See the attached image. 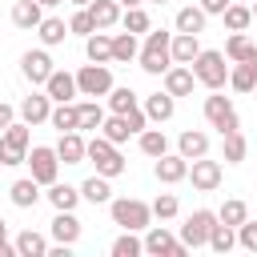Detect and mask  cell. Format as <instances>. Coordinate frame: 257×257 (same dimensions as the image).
Instances as JSON below:
<instances>
[{
  "label": "cell",
  "instance_id": "cell-1",
  "mask_svg": "<svg viewBox=\"0 0 257 257\" xmlns=\"http://www.w3.org/2000/svg\"><path fill=\"white\" fill-rule=\"evenodd\" d=\"M169 40H173V32H165V28H149V32H145V44H141L137 60H141V68H145L149 76H161V72L173 64Z\"/></svg>",
  "mask_w": 257,
  "mask_h": 257
},
{
  "label": "cell",
  "instance_id": "cell-2",
  "mask_svg": "<svg viewBox=\"0 0 257 257\" xmlns=\"http://www.w3.org/2000/svg\"><path fill=\"white\" fill-rule=\"evenodd\" d=\"M189 68H193L197 84H205L209 92L229 84V64H225V52H217V48H201V52H197V60H193Z\"/></svg>",
  "mask_w": 257,
  "mask_h": 257
},
{
  "label": "cell",
  "instance_id": "cell-3",
  "mask_svg": "<svg viewBox=\"0 0 257 257\" xmlns=\"http://www.w3.org/2000/svg\"><path fill=\"white\" fill-rule=\"evenodd\" d=\"M84 161H92V165H96V173H100V177H108V181H112V177H120V173L128 169V165H124V157L116 153V145H112V141H104L100 133H96L92 141H84Z\"/></svg>",
  "mask_w": 257,
  "mask_h": 257
},
{
  "label": "cell",
  "instance_id": "cell-4",
  "mask_svg": "<svg viewBox=\"0 0 257 257\" xmlns=\"http://www.w3.org/2000/svg\"><path fill=\"white\" fill-rule=\"evenodd\" d=\"M108 217H112V225L141 233V229H149L153 209H149L145 201H137V197H112V201H108Z\"/></svg>",
  "mask_w": 257,
  "mask_h": 257
},
{
  "label": "cell",
  "instance_id": "cell-5",
  "mask_svg": "<svg viewBox=\"0 0 257 257\" xmlns=\"http://www.w3.org/2000/svg\"><path fill=\"white\" fill-rule=\"evenodd\" d=\"M32 124H24V120H12L4 133H0V165L4 169H16V165H24V157H28V145H32V133H28Z\"/></svg>",
  "mask_w": 257,
  "mask_h": 257
},
{
  "label": "cell",
  "instance_id": "cell-6",
  "mask_svg": "<svg viewBox=\"0 0 257 257\" xmlns=\"http://www.w3.org/2000/svg\"><path fill=\"white\" fill-rule=\"evenodd\" d=\"M201 112H205V120H209V128H217L221 137H225V133H237V128H241V116H237V108H233V100H229V96H221V88H213V92L205 96V104H201Z\"/></svg>",
  "mask_w": 257,
  "mask_h": 257
},
{
  "label": "cell",
  "instance_id": "cell-7",
  "mask_svg": "<svg viewBox=\"0 0 257 257\" xmlns=\"http://www.w3.org/2000/svg\"><path fill=\"white\" fill-rule=\"evenodd\" d=\"M24 165L32 169V181L44 185V189L60 177V157H56V149H48V145H32L28 157H24Z\"/></svg>",
  "mask_w": 257,
  "mask_h": 257
},
{
  "label": "cell",
  "instance_id": "cell-8",
  "mask_svg": "<svg viewBox=\"0 0 257 257\" xmlns=\"http://www.w3.org/2000/svg\"><path fill=\"white\" fill-rule=\"evenodd\" d=\"M72 76H76V92H80V96H92V100H96V96H108V88H112V68H108V64H92V60H88V64H84L80 72H72Z\"/></svg>",
  "mask_w": 257,
  "mask_h": 257
},
{
  "label": "cell",
  "instance_id": "cell-9",
  "mask_svg": "<svg viewBox=\"0 0 257 257\" xmlns=\"http://www.w3.org/2000/svg\"><path fill=\"white\" fill-rule=\"evenodd\" d=\"M145 253H153V257H185L189 245H185L181 237H173L165 225H149V233H145Z\"/></svg>",
  "mask_w": 257,
  "mask_h": 257
},
{
  "label": "cell",
  "instance_id": "cell-10",
  "mask_svg": "<svg viewBox=\"0 0 257 257\" xmlns=\"http://www.w3.org/2000/svg\"><path fill=\"white\" fill-rule=\"evenodd\" d=\"M217 225V213L213 209H197V213H189L185 217V225H181V241L189 245V249H201L205 241H209V229Z\"/></svg>",
  "mask_w": 257,
  "mask_h": 257
},
{
  "label": "cell",
  "instance_id": "cell-11",
  "mask_svg": "<svg viewBox=\"0 0 257 257\" xmlns=\"http://www.w3.org/2000/svg\"><path fill=\"white\" fill-rule=\"evenodd\" d=\"M189 181H193V189L197 193H213V189H221V161H209V153L205 157H197L193 165H189V173H185Z\"/></svg>",
  "mask_w": 257,
  "mask_h": 257
},
{
  "label": "cell",
  "instance_id": "cell-12",
  "mask_svg": "<svg viewBox=\"0 0 257 257\" xmlns=\"http://www.w3.org/2000/svg\"><path fill=\"white\" fill-rule=\"evenodd\" d=\"M20 72H24V80L44 84V80L52 76V56H48V48H28V52L20 56Z\"/></svg>",
  "mask_w": 257,
  "mask_h": 257
},
{
  "label": "cell",
  "instance_id": "cell-13",
  "mask_svg": "<svg viewBox=\"0 0 257 257\" xmlns=\"http://www.w3.org/2000/svg\"><path fill=\"white\" fill-rule=\"evenodd\" d=\"M161 80H165V92L169 96H193V84H197V76H193L189 64H169L161 72Z\"/></svg>",
  "mask_w": 257,
  "mask_h": 257
},
{
  "label": "cell",
  "instance_id": "cell-14",
  "mask_svg": "<svg viewBox=\"0 0 257 257\" xmlns=\"http://www.w3.org/2000/svg\"><path fill=\"white\" fill-rule=\"evenodd\" d=\"M44 92H48L52 104H64V100H76V96H80V92H76V76L64 72V68H52V76L44 80Z\"/></svg>",
  "mask_w": 257,
  "mask_h": 257
},
{
  "label": "cell",
  "instance_id": "cell-15",
  "mask_svg": "<svg viewBox=\"0 0 257 257\" xmlns=\"http://www.w3.org/2000/svg\"><path fill=\"white\" fill-rule=\"evenodd\" d=\"M153 173H157V181H161V185H177V181H185L189 161H185L181 153H161V157H157V165H153Z\"/></svg>",
  "mask_w": 257,
  "mask_h": 257
},
{
  "label": "cell",
  "instance_id": "cell-16",
  "mask_svg": "<svg viewBox=\"0 0 257 257\" xmlns=\"http://www.w3.org/2000/svg\"><path fill=\"white\" fill-rule=\"evenodd\" d=\"M141 108H145V116H149V120L165 124V120H173V112H177V96H169V92L161 88V92H149Z\"/></svg>",
  "mask_w": 257,
  "mask_h": 257
},
{
  "label": "cell",
  "instance_id": "cell-17",
  "mask_svg": "<svg viewBox=\"0 0 257 257\" xmlns=\"http://www.w3.org/2000/svg\"><path fill=\"white\" fill-rule=\"evenodd\" d=\"M20 120L24 124H44L48 120V112H52V100H48V92H32V96H24L20 100Z\"/></svg>",
  "mask_w": 257,
  "mask_h": 257
},
{
  "label": "cell",
  "instance_id": "cell-18",
  "mask_svg": "<svg viewBox=\"0 0 257 257\" xmlns=\"http://www.w3.org/2000/svg\"><path fill=\"white\" fill-rule=\"evenodd\" d=\"M52 241H60V245H76L80 241V221H76L72 209H56V217H52Z\"/></svg>",
  "mask_w": 257,
  "mask_h": 257
},
{
  "label": "cell",
  "instance_id": "cell-19",
  "mask_svg": "<svg viewBox=\"0 0 257 257\" xmlns=\"http://www.w3.org/2000/svg\"><path fill=\"white\" fill-rule=\"evenodd\" d=\"M44 20V4L40 0H16L12 4V24L20 32H36V24Z\"/></svg>",
  "mask_w": 257,
  "mask_h": 257
},
{
  "label": "cell",
  "instance_id": "cell-20",
  "mask_svg": "<svg viewBox=\"0 0 257 257\" xmlns=\"http://www.w3.org/2000/svg\"><path fill=\"white\" fill-rule=\"evenodd\" d=\"M169 52H173V64H193L197 52H201V36H193V32H173Z\"/></svg>",
  "mask_w": 257,
  "mask_h": 257
},
{
  "label": "cell",
  "instance_id": "cell-21",
  "mask_svg": "<svg viewBox=\"0 0 257 257\" xmlns=\"http://www.w3.org/2000/svg\"><path fill=\"white\" fill-rule=\"evenodd\" d=\"M84 56H88L92 64H108V60H112V36H108L104 28L88 32V36H84Z\"/></svg>",
  "mask_w": 257,
  "mask_h": 257
},
{
  "label": "cell",
  "instance_id": "cell-22",
  "mask_svg": "<svg viewBox=\"0 0 257 257\" xmlns=\"http://www.w3.org/2000/svg\"><path fill=\"white\" fill-rule=\"evenodd\" d=\"M177 153H181L185 161L205 157V153H209V133H201V128H185V133L177 137Z\"/></svg>",
  "mask_w": 257,
  "mask_h": 257
},
{
  "label": "cell",
  "instance_id": "cell-23",
  "mask_svg": "<svg viewBox=\"0 0 257 257\" xmlns=\"http://www.w3.org/2000/svg\"><path fill=\"white\" fill-rule=\"evenodd\" d=\"M56 157H60V165H80V161H84V137H80V128L60 133V141H56Z\"/></svg>",
  "mask_w": 257,
  "mask_h": 257
},
{
  "label": "cell",
  "instance_id": "cell-24",
  "mask_svg": "<svg viewBox=\"0 0 257 257\" xmlns=\"http://www.w3.org/2000/svg\"><path fill=\"white\" fill-rule=\"evenodd\" d=\"M8 197H12V205H16V209H32L44 193H40V185H36L32 177H20V181H12V185H8Z\"/></svg>",
  "mask_w": 257,
  "mask_h": 257
},
{
  "label": "cell",
  "instance_id": "cell-25",
  "mask_svg": "<svg viewBox=\"0 0 257 257\" xmlns=\"http://www.w3.org/2000/svg\"><path fill=\"white\" fill-rule=\"evenodd\" d=\"M253 56H257V40H253L249 32H233V36L225 40V60L241 64V60H253Z\"/></svg>",
  "mask_w": 257,
  "mask_h": 257
},
{
  "label": "cell",
  "instance_id": "cell-26",
  "mask_svg": "<svg viewBox=\"0 0 257 257\" xmlns=\"http://www.w3.org/2000/svg\"><path fill=\"white\" fill-rule=\"evenodd\" d=\"M44 197H48V205H52V209H76V205H80V185H64V181H52Z\"/></svg>",
  "mask_w": 257,
  "mask_h": 257
},
{
  "label": "cell",
  "instance_id": "cell-27",
  "mask_svg": "<svg viewBox=\"0 0 257 257\" xmlns=\"http://www.w3.org/2000/svg\"><path fill=\"white\" fill-rule=\"evenodd\" d=\"M16 257H44L48 253V237L44 233H36V229H24V233H16Z\"/></svg>",
  "mask_w": 257,
  "mask_h": 257
},
{
  "label": "cell",
  "instance_id": "cell-28",
  "mask_svg": "<svg viewBox=\"0 0 257 257\" xmlns=\"http://www.w3.org/2000/svg\"><path fill=\"white\" fill-rule=\"evenodd\" d=\"M84 8H88V16H92L96 28H116V24H120V4H116V0H92V4H84Z\"/></svg>",
  "mask_w": 257,
  "mask_h": 257
},
{
  "label": "cell",
  "instance_id": "cell-29",
  "mask_svg": "<svg viewBox=\"0 0 257 257\" xmlns=\"http://www.w3.org/2000/svg\"><path fill=\"white\" fill-rule=\"evenodd\" d=\"M36 36H40V44H44V48H56V44H64L68 24H64L60 16H44V20L36 24Z\"/></svg>",
  "mask_w": 257,
  "mask_h": 257
},
{
  "label": "cell",
  "instance_id": "cell-30",
  "mask_svg": "<svg viewBox=\"0 0 257 257\" xmlns=\"http://www.w3.org/2000/svg\"><path fill=\"white\" fill-rule=\"evenodd\" d=\"M100 120H104L100 100H76V128H80V133H96Z\"/></svg>",
  "mask_w": 257,
  "mask_h": 257
},
{
  "label": "cell",
  "instance_id": "cell-31",
  "mask_svg": "<svg viewBox=\"0 0 257 257\" xmlns=\"http://www.w3.org/2000/svg\"><path fill=\"white\" fill-rule=\"evenodd\" d=\"M80 201H88V205H108L112 201V185H108V177H88L84 185H80Z\"/></svg>",
  "mask_w": 257,
  "mask_h": 257
},
{
  "label": "cell",
  "instance_id": "cell-32",
  "mask_svg": "<svg viewBox=\"0 0 257 257\" xmlns=\"http://www.w3.org/2000/svg\"><path fill=\"white\" fill-rule=\"evenodd\" d=\"M253 84H257V56H253V60H241V64L229 68V88H237V92H253Z\"/></svg>",
  "mask_w": 257,
  "mask_h": 257
},
{
  "label": "cell",
  "instance_id": "cell-33",
  "mask_svg": "<svg viewBox=\"0 0 257 257\" xmlns=\"http://www.w3.org/2000/svg\"><path fill=\"white\" fill-rule=\"evenodd\" d=\"M221 20H225V28H229V32H245V28L253 24V12H249V4L229 0V4H225V12H221Z\"/></svg>",
  "mask_w": 257,
  "mask_h": 257
},
{
  "label": "cell",
  "instance_id": "cell-34",
  "mask_svg": "<svg viewBox=\"0 0 257 257\" xmlns=\"http://www.w3.org/2000/svg\"><path fill=\"white\" fill-rule=\"evenodd\" d=\"M137 145H141V153L153 157V161H157L161 153H169V137H165L161 128H141V133H137Z\"/></svg>",
  "mask_w": 257,
  "mask_h": 257
},
{
  "label": "cell",
  "instance_id": "cell-35",
  "mask_svg": "<svg viewBox=\"0 0 257 257\" xmlns=\"http://www.w3.org/2000/svg\"><path fill=\"white\" fill-rule=\"evenodd\" d=\"M205 12H201V4H189V8H181L177 12V32H193V36H201L205 32Z\"/></svg>",
  "mask_w": 257,
  "mask_h": 257
},
{
  "label": "cell",
  "instance_id": "cell-36",
  "mask_svg": "<svg viewBox=\"0 0 257 257\" xmlns=\"http://www.w3.org/2000/svg\"><path fill=\"white\" fill-rule=\"evenodd\" d=\"M137 52H141V44H137V32H116V36H112V60H116V64H128V60H137Z\"/></svg>",
  "mask_w": 257,
  "mask_h": 257
},
{
  "label": "cell",
  "instance_id": "cell-37",
  "mask_svg": "<svg viewBox=\"0 0 257 257\" xmlns=\"http://www.w3.org/2000/svg\"><path fill=\"white\" fill-rule=\"evenodd\" d=\"M48 124H52L56 133H72V128H76V100L52 104V112H48Z\"/></svg>",
  "mask_w": 257,
  "mask_h": 257
},
{
  "label": "cell",
  "instance_id": "cell-38",
  "mask_svg": "<svg viewBox=\"0 0 257 257\" xmlns=\"http://www.w3.org/2000/svg\"><path fill=\"white\" fill-rule=\"evenodd\" d=\"M213 253H229L233 245H237V229L233 225H225V221H217L213 229H209V241H205Z\"/></svg>",
  "mask_w": 257,
  "mask_h": 257
},
{
  "label": "cell",
  "instance_id": "cell-39",
  "mask_svg": "<svg viewBox=\"0 0 257 257\" xmlns=\"http://www.w3.org/2000/svg\"><path fill=\"white\" fill-rule=\"evenodd\" d=\"M108 253H112V257H141V253H145V241H141L133 229H124V233L108 245Z\"/></svg>",
  "mask_w": 257,
  "mask_h": 257
},
{
  "label": "cell",
  "instance_id": "cell-40",
  "mask_svg": "<svg viewBox=\"0 0 257 257\" xmlns=\"http://www.w3.org/2000/svg\"><path fill=\"white\" fill-rule=\"evenodd\" d=\"M100 137H104V141H112V145H124L133 133H128V124H124V116H120V112H112V116H104V120H100Z\"/></svg>",
  "mask_w": 257,
  "mask_h": 257
},
{
  "label": "cell",
  "instance_id": "cell-41",
  "mask_svg": "<svg viewBox=\"0 0 257 257\" xmlns=\"http://www.w3.org/2000/svg\"><path fill=\"white\" fill-rule=\"evenodd\" d=\"M245 217H249V205H245L241 197H229V201L217 209V221H225V225H233V229H237Z\"/></svg>",
  "mask_w": 257,
  "mask_h": 257
},
{
  "label": "cell",
  "instance_id": "cell-42",
  "mask_svg": "<svg viewBox=\"0 0 257 257\" xmlns=\"http://www.w3.org/2000/svg\"><path fill=\"white\" fill-rule=\"evenodd\" d=\"M120 24H124V32H137V36L153 28V20H149V12H145L141 4H137V8H124V12H120Z\"/></svg>",
  "mask_w": 257,
  "mask_h": 257
},
{
  "label": "cell",
  "instance_id": "cell-43",
  "mask_svg": "<svg viewBox=\"0 0 257 257\" xmlns=\"http://www.w3.org/2000/svg\"><path fill=\"white\" fill-rule=\"evenodd\" d=\"M128 108H137V92L124 88V84H120V88L112 84V88H108V112H120V116H124Z\"/></svg>",
  "mask_w": 257,
  "mask_h": 257
},
{
  "label": "cell",
  "instance_id": "cell-44",
  "mask_svg": "<svg viewBox=\"0 0 257 257\" xmlns=\"http://www.w3.org/2000/svg\"><path fill=\"white\" fill-rule=\"evenodd\" d=\"M245 153H249V145H245L241 128H237V133H225V161H229V165H241Z\"/></svg>",
  "mask_w": 257,
  "mask_h": 257
},
{
  "label": "cell",
  "instance_id": "cell-45",
  "mask_svg": "<svg viewBox=\"0 0 257 257\" xmlns=\"http://www.w3.org/2000/svg\"><path fill=\"white\" fill-rule=\"evenodd\" d=\"M149 209H153V217H157V221H169V217H177V209H181V205H177V197H173V193H157V201H153Z\"/></svg>",
  "mask_w": 257,
  "mask_h": 257
},
{
  "label": "cell",
  "instance_id": "cell-46",
  "mask_svg": "<svg viewBox=\"0 0 257 257\" xmlns=\"http://www.w3.org/2000/svg\"><path fill=\"white\" fill-rule=\"evenodd\" d=\"M68 32H72V36H88V32H96V24H92L88 8H76V12H72V20H68Z\"/></svg>",
  "mask_w": 257,
  "mask_h": 257
},
{
  "label": "cell",
  "instance_id": "cell-47",
  "mask_svg": "<svg viewBox=\"0 0 257 257\" xmlns=\"http://www.w3.org/2000/svg\"><path fill=\"white\" fill-rule=\"evenodd\" d=\"M237 245H241V249H249V253H257V221H249V217H245V221L237 225Z\"/></svg>",
  "mask_w": 257,
  "mask_h": 257
},
{
  "label": "cell",
  "instance_id": "cell-48",
  "mask_svg": "<svg viewBox=\"0 0 257 257\" xmlns=\"http://www.w3.org/2000/svg\"><path fill=\"white\" fill-rule=\"evenodd\" d=\"M124 124H128V133H141V128L149 124V116H145V108H141V104H137V108H128V112H124Z\"/></svg>",
  "mask_w": 257,
  "mask_h": 257
},
{
  "label": "cell",
  "instance_id": "cell-49",
  "mask_svg": "<svg viewBox=\"0 0 257 257\" xmlns=\"http://www.w3.org/2000/svg\"><path fill=\"white\" fill-rule=\"evenodd\" d=\"M197 4H201V12H205V16H221L229 0H197Z\"/></svg>",
  "mask_w": 257,
  "mask_h": 257
},
{
  "label": "cell",
  "instance_id": "cell-50",
  "mask_svg": "<svg viewBox=\"0 0 257 257\" xmlns=\"http://www.w3.org/2000/svg\"><path fill=\"white\" fill-rule=\"evenodd\" d=\"M12 120H16V108H12L8 100H0V133H4V128H8Z\"/></svg>",
  "mask_w": 257,
  "mask_h": 257
},
{
  "label": "cell",
  "instance_id": "cell-51",
  "mask_svg": "<svg viewBox=\"0 0 257 257\" xmlns=\"http://www.w3.org/2000/svg\"><path fill=\"white\" fill-rule=\"evenodd\" d=\"M4 241H8V221L0 217V245H4Z\"/></svg>",
  "mask_w": 257,
  "mask_h": 257
},
{
  "label": "cell",
  "instance_id": "cell-52",
  "mask_svg": "<svg viewBox=\"0 0 257 257\" xmlns=\"http://www.w3.org/2000/svg\"><path fill=\"white\" fill-rule=\"evenodd\" d=\"M120 8H137V4H145V0H116Z\"/></svg>",
  "mask_w": 257,
  "mask_h": 257
},
{
  "label": "cell",
  "instance_id": "cell-53",
  "mask_svg": "<svg viewBox=\"0 0 257 257\" xmlns=\"http://www.w3.org/2000/svg\"><path fill=\"white\" fill-rule=\"evenodd\" d=\"M40 4H44V8H56V4H64V0H40Z\"/></svg>",
  "mask_w": 257,
  "mask_h": 257
},
{
  "label": "cell",
  "instance_id": "cell-54",
  "mask_svg": "<svg viewBox=\"0 0 257 257\" xmlns=\"http://www.w3.org/2000/svg\"><path fill=\"white\" fill-rule=\"evenodd\" d=\"M68 4H76V8H84V4H92V0H68Z\"/></svg>",
  "mask_w": 257,
  "mask_h": 257
},
{
  "label": "cell",
  "instance_id": "cell-55",
  "mask_svg": "<svg viewBox=\"0 0 257 257\" xmlns=\"http://www.w3.org/2000/svg\"><path fill=\"white\" fill-rule=\"evenodd\" d=\"M249 12H253V20H257V0H253V4H249Z\"/></svg>",
  "mask_w": 257,
  "mask_h": 257
},
{
  "label": "cell",
  "instance_id": "cell-56",
  "mask_svg": "<svg viewBox=\"0 0 257 257\" xmlns=\"http://www.w3.org/2000/svg\"><path fill=\"white\" fill-rule=\"evenodd\" d=\"M149 4H169V0H149Z\"/></svg>",
  "mask_w": 257,
  "mask_h": 257
},
{
  "label": "cell",
  "instance_id": "cell-57",
  "mask_svg": "<svg viewBox=\"0 0 257 257\" xmlns=\"http://www.w3.org/2000/svg\"><path fill=\"white\" fill-rule=\"evenodd\" d=\"M253 100H257V84H253Z\"/></svg>",
  "mask_w": 257,
  "mask_h": 257
}]
</instances>
